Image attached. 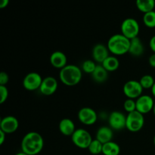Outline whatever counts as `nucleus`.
I'll use <instances>...</instances> for the list:
<instances>
[{
	"mask_svg": "<svg viewBox=\"0 0 155 155\" xmlns=\"http://www.w3.org/2000/svg\"><path fill=\"white\" fill-rule=\"evenodd\" d=\"M154 146H155V136H154Z\"/></svg>",
	"mask_w": 155,
	"mask_h": 155,
	"instance_id": "e433bc0d",
	"label": "nucleus"
},
{
	"mask_svg": "<svg viewBox=\"0 0 155 155\" xmlns=\"http://www.w3.org/2000/svg\"><path fill=\"white\" fill-rule=\"evenodd\" d=\"M97 64L94 61L92 60H86L82 64V70L84 71L86 74H92L96 68Z\"/></svg>",
	"mask_w": 155,
	"mask_h": 155,
	"instance_id": "a878e982",
	"label": "nucleus"
},
{
	"mask_svg": "<svg viewBox=\"0 0 155 155\" xmlns=\"http://www.w3.org/2000/svg\"><path fill=\"white\" fill-rule=\"evenodd\" d=\"M8 98V89L6 86H0V104H3Z\"/></svg>",
	"mask_w": 155,
	"mask_h": 155,
	"instance_id": "cd10ccee",
	"label": "nucleus"
},
{
	"mask_svg": "<svg viewBox=\"0 0 155 155\" xmlns=\"http://www.w3.org/2000/svg\"><path fill=\"white\" fill-rule=\"evenodd\" d=\"M151 93H152L153 96L155 98V83L154 84V86H153V87L151 88Z\"/></svg>",
	"mask_w": 155,
	"mask_h": 155,
	"instance_id": "72a5a7b5",
	"label": "nucleus"
},
{
	"mask_svg": "<svg viewBox=\"0 0 155 155\" xmlns=\"http://www.w3.org/2000/svg\"><path fill=\"white\" fill-rule=\"evenodd\" d=\"M153 113H154V116H155V104H154V108H153Z\"/></svg>",
	"mask_w": 155,
	"mask_h": 155,
	"instance_id": "c9c22d12",
	"label": "nucleus"
},
{
	"mask_svg": "<svg viewBox=\"0 0 155 155\" xmlns=\"http://www.w3.org/2000/svg\"><path fill=\"white\" fill-rule=\"evenodd\" d=\"M78 119L84 125L90 126L95 124L98 119V115L94 109L85 107L79 110Z\"/></svg>",
	"mask_w": 155,
	"mask_h": 155,
	"instance_id": "9d476101",
	"label": "nucleus"
},
{
	"mask_svg": "<svg viewBox=\"0 0 155 155\" xmlns=\"http://www.w3.org/2000/svg\"><path fill=\"white\" fill-rule=\"evenodd\" d=\"M67 62H68V58L66 54L62 51H54L50 56V63L51 66L57 69H63L68 65Z\"/></svg>",
	"mask_w": 155,
	"mask_h": 155,
	"instance_id": "2eb2a0df",
	"label": "nucleus"
},
{
	"mask_svg": "<svg viewBox=\"0 0 155 155\" xmlns=\"http://www.w3.org/2000/svg\"><path fill=\"white\" fill-rule=\"evenodd\" d=\"M92 77L94 81L96 83H104L108 77V72L103 68L101 64H97L96 68L92 74Z\"/></svg>",
	"mask_w": 155,
	"mask_h": 155,
	"instance_id": "6ab92c4d",
	"label": "nucleus"
},
{
	"mask_svg": "<svg viewBox=\"0 0 155 155\" xmlns=\"http://www.w3.org/2000/svg\"><path fill=\"white\" fill-rule=\"evenodd\" d=\"M139 83H140L141 86H142L143 89H151V88L153 87V86H154V84L155 83V81L154 77L152 76L146 74V75H144L141 77L140 80H139Z\"/></svg>",
	"mask_w": 155,
	"mask_h": 155,
	"instance_id": "5701e85b",
	"label": "nucleus"
},
{
	"mask_svg": "<svg viewBox=\"0 0 155 155\" xmlns=\"http://www.w3.org/2000/svg\"><path fill=\"white\" fill-rule=\"evenodd\" d=\"M148 63L151 68H155V53L151 54L148 58Z\"/></svg>",
	"mask_w": 155,
	"mask_h": 155,
	"instance_id": "c756f323",
	"label": "nucleus"
},
{
	"mask_svg": "<svg viewBox=\"0 0 155 155\" xmlns=\"http://www.w3.org/2000/svg\"><path fill=\"white\" fill-rule=\"evenodd\" d=\"M19 127V121L14 116H6L1 120L0 130L6 135L14 133Z\"/></svg>",
	"mask_w": 155,
	"mask_h": 155,
	"instance_id": "f8f14e48",
	"label": "nucleus"
},
{
	"mask_svg": "<svg viewBox=\"0 0 155 155\" xmlns=\"http://www.w3.org/2000/svg\"><path fill=\"white\" fill-rule=\"evenodd\" d=\"M120 153V147L113 141L103 145L102 154L104 155H119Z\"/></svg>",
	"mask_w": 155,
	"mask_h": 155,
	"instance_id": "4be33fe9",
	"label": "nucleus"
},
{
	"mask_svg": "<svg viewBox=\"0 0 155 155\" xmlns=\"http://www.w3.org/2000/svg\"><path fill=\"white\" fill-rule=\"evenodd\" d=\"M145 124L144 115L137 110L128 114L127 116V125L126 128L130 132L136 133L142 129Z\"/></svg>",
	"mask_w": 155,
	"mask_h": 155,
	"instance_id": "423d86ee",
	"label": "nucleus"
},
{
	"mask_svg": "<svg viewBox=\"0 0 155 155\" xmlns=\"http://www.w3.org/2000/svg\"><path fill=\"white\" fill-rule=\"evenodd\" d=\"M44 147V139L37 132H30L22 139L21 151L28 155H36L41 152Z\"/></svg>",
	"mask_w": 155,
	"mask_h": 155,
	"instance_id": "f257e3e1",
	"label": "nucleus"
},
{
	"mask_svg": "<svg viewBox=\"0 0 155 155\" xmlns=\"http://www.w3.org/2000/svg\"><path fill=\"white\" fill-rule=\"evenodd\" d=\"M124 110L128 114L132 113V112L136 110V102L134 99H130L127 98L124 103Z\"/></svg>",
	"mask_w": 155,
	"mask_h": 155,
	"instance_id": "bb28decb",
	"label": "nucleus"
},
{
	"mask_svg": "<svg viewBox=\"0 0 155 155\" xmlns=\"http://www.w3.org/2000/svg\"><path fill=\"white\" fill-rule=\"evenodd\" d=\"M42 80L43 79L38 73H29L23 80V86L28 91H35L36 89H39Z\"/></svg>",
	"mask_w": 155,
	"mask_h": 155,
	"instance_id": "6e6552de",
	"label": "nucleus"
},
{
	"mask_svg": "<svg viewBox=\"0 0 155 155\" xmlns=\"http://www.w3.org/2000/svg\"><path fill=\"white\" fill-rule=\"evenodd\" d=\"M124 93L127 98L130 99H137L141 95H142L143 88L141 86L139 81L137 80H129L123 87Z\"/></svg>",
	"mask_w": 155,
	"mask_h": 155,
	"instance_id": "0eeeda50",
	"label": "nucleus"
},
{
	"mask_svg": "<svg viewBox=\"0 0 155 155\" xmlns=\"http://www.w3.org/2000/svg\"><path fill=\"white\" fill-rule=\"evenodd\" d=\"M71 139L74 145L81 149H88L93 140L90 133L84 129L76 130L73 136H71Z\"/></svg>",
	"mask_w": 155,
	"mask_h": 155,
	"instance_id": "39448f33",
	"label": "nucleus"
},
{
	"mask_svg": "<svg viewBox=\"0 0 155 155\" xmlns=\"http://www.w3.org/2000/svg\"><path fill=\"white\" fill-rule=\"evenodd\" d=\"M83 74L78 66L68 64L61 69L59 73V78L63 84L67 86H74L78 84L82 80Z\"/></svg>",
	"mask_w": 155,
	"mask_h": 155,
	"instance_id": "f03ea898",
	"label": "nucleus"
},
{
	"mask_svg": "<svg viewBox=\"0 0 155 155\" xmlns=\"http://www.w3.org/2000/svg\"><path fill=\"white\" fill-rule=\"evenodd\" d=\"M88 149H89V152L92 154L98 155L101 154L103 149V144L98 140H97L96 139H93L92 143L90 144L89 147L88 148Z\"/></svg>",
	"mask_w": 155,
	"mask_h": 155,
	"instance_id": "b1692460",
	"label": "nucleus"
},
{
	"mask_svg": "<svg viewBox=\"0 0 155 155\" xmlns=\"http://www.w3.org/2000/svg\"><path fill=\"white\" fill-rule=\"evenodd\" d=\"M9 80V77L6 72H1L0 74V86H6Z\"/></svg>",
	"mask_w": 155,
	"mask_h": 155,
	"instance_id": "c85d7f7f",
	"label": "nucleus"
},
{
	"mask_svg": "<svg viewBox=\"0 0 155 155\" xmlns=\"http://www.w3.org/2000/svg\"><path fill=\"white\" fill-rule=\"evenodd\" d=\"M58 86V81L54 77H47L43 78L39 90L41 94L48 96L53 95L57 91Z\"/></svg>",
	"mask_w": 155,
	"mask_h": 155,
	"instance_id": "ddd939ff",
	"label": "nucleus"
},
{
	"mask_svg": "<svg viewBox=\"0 0 155 155\" xmlns=\"http://www.w3.org/2000/svg\"><path fill=\"white\" fill-rule=\"evenodd\" d=\"M136 110L143 115L153 110L155 104L152 97L148 95H141L139 98L136 99Z\"/></svg>",
	"mask_w": 155,
	"mask_h": 155,
	"instance_id": "1a4fd4ad",
	"label": "nucleus"
},
{
	"mask_svg": "<svg viewBox=\"0 0 155 155\" xmlns=\"http://www.w3.org/2000/svg\"><path fill=\"white\" fill-rule=\"evenodd\" d=\"M136 7L142 13H148V12L154 11L155 8V1L154 0H137Z\"/></svg>",
	"mask_w": 155,
	"mask_h": 155,
	"instance_id": "412c9836",
	"label": "nucleus"
},
{
	"mask_svg": "<svg viewBox=\"0 0 155 155\" xmlns=\"http://www.w3.org/2000/svg\"><path fill=\"white\" fill-rule=\"evenodd\" d=\"M130 40L121 33L113 35L107 41V48L114 55H124L129 53Z\"/></svg>",
	"mask_w": 155,
	"mask_h": 155,
	"instance_id": "7ed1b4c3",
	"label": "nucleus"
},
{
	"mask_svg": "<svg viewBox=\"0 0 155 155\" xmlns=\"http://www.w3.org/2000/svg\"><path fill=\"white\" fill-rule=\"evenodd\" d=\"M9 4V1L8 0H2L1 2V4H0V8H5L6 7H8V5Z\"/></svg>",
	"mask_w": 155,
	"mask_h": 155,
	"instance_id": "473e14b6",
	"label": "nucleus"
},
{
	"mask_svg": "<svg viewBox=\"0 0 155 155\" xmlns=\"http://www.w3.org/2000/svg\"><path fill=\"white\" fill-rule=\"evenodd\" d=\"M15 155H28V154H25V153H24V152H23V151H21V152L17 153V154H15Z\"/></svg>",
	"mask_w": 155,
	"mask_h": 155,
	"instance_id": "f704fd0d",
	"label": "nucleus"
},
{
	"mask_svg": "<svg viewBox=\"0 0 155 155\" xmlns=\"http://www.w3.org/2000/svg\"><path fill=\"white\" fill-rule=\"evenodd\" d=\"M113 137V130L110 127L104 126V127H101L97 130L96 138L95 139L104 145V144L107 143V142H111Z\"/></svg>",
	"mask_w": 155,
	"mask_h": 155,
	"instance_id": "dca6fc26",
	"label": "nucleus"
},
{
	"mask_svg": "<svg viewBox=\"0 0 155 155\" xmlns=\"http://www.w3.org/2000/svg\"><path fill=\"white\" fill-rule=\"evenodd\" d=\"M145 48L143 44L139 37H136L130 40V45L129 53L134 57H139L143 54Z\"/></svg>",
	"mask_w": 155,
	"mask_h": 155,
	"instance_id": "a211bd4d",
	"label": "nucleus"
},
{
	"mask_svg": "<svg viewBox=\"0 0 155 155\" xmlns=\"http://www.w3.org/2000/svg\"><path fill=\"white\" fill-rule=\"evenodd\" d=\"M121 34L130 40L139 37L140 27L136 19L132 18H127L121 24Z\"/></svg>",
	"mask_w": 155,
	"mask_h": 155,
	"instance_id": "20e7f679",
	"label": "nucleus"
},
{
	"mask_svg": "<svg viewBox=\"0 0 155 155\" xmlns=\"http://www.w3.org/2000/svg\"><path fill=\"white\" fill-rule=\"evenodd\" d=\"M6 139V134L2 132V130H0V145H3V143L5 142Z\"/></svg>",
	"mask_w": 155,
	"mask_h": 155,
	"instance_id": "2f4dec72",
	"label": "nucleus"
},
{
	"mask_svg": "<svg viewBox=\"0 0 155 155\" xmlns=\"http://www.w3.org/2000/svg\"><path fill=\"white\" fill-rule=\"evenodd\" d=\"M150 48L153 51V52L155 53V35L151 38L149 42Z\"/></svg>",
	"mask_w": 155,
	"mask_h": 155,
	"instance_id": "7c9ffc66",
	"label": "nucleus"
},
{
	"mask_svg": "<svg viewBox=\"0 0 155 155\" xmlns=\"http://www.w3.org/2000/svg\"><path fill=\"white\" fill-rule=\"evenodd\" d=\"M101 65L107 72H113L118 69L120 66V61L116 56L109 55L101 64Z\"/></svg>",
	"mask_w": 155,
	"mask_h": 155,
	"instance_id": "aec40b11",
	"label": "nucleus"
},
{
	"mask_svg": "<svg viewBox=\"0 0 155 155\" xmlns=\"http://www.w3.org/2000/svg\"><path fill=\"white\" fill-rule=\"evenodd\" d=\"M143 23L146 27L149 28H154L155 27V11H152L148 13L144 14L143 15Z\"/></svg>",
	"mask_w": 155,
	"mask_h": 155,
	"instance_id": "393cba45",
	"label": "nucleus"
},
{
	"mask_svg": "<svg viewBox=\"0 0 155 155\" xmlns=\"http://www.w3.org/2000/svg\"><path fill=\"white\" fill-rule=\"evenodd\" d=\"M108 124L112 130H124L127 125V116L120 111H113L109 115Z\"/></svg>",
	"mask_w": 155,
	"mask_h": 155,
	"instance_id": "9b49d317",
	"label": "nucleus"
},
{
	"mask_svg": "<svg viewBox=\"0 0 155 155\" xmlns=\"http://www.w3.org/2000/svg\"><path fill=\"white\" fill-rule=\"evenodd\" d=\"M109 50L107 46L103 45V44H97L92 48V58L95 62L98 64H102L104 61L108 57Z\"/></svg>",
	"mask_w": 155,
	"mask_h": 155,
	"instance_id": "4468645a",
	"label": "nucleus"
},
{
	"mask_svg": "<svg viewBox=\"0 0 155 155\" xmlns=\"http://www.w3.org/2000/svg\"><path fill=\"white\" fill-rule=\"evenodd\" d=\"M58 128L61 133L66 136H72L74 132L76 131L75 124L74 121L71 120L69 118L62 119L59 123Z\"/></svg>",
	"mask_w": 155,
	"mask_h": 155,
	"instance_id": "f3484780",
	"label": "nucleus"
}]
</instances>
